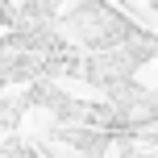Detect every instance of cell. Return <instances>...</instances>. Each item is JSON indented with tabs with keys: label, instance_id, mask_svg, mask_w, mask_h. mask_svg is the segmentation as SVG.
<instances>
[{
	"label": "cell",
	"instance_id": "cell-2",
	"mask_svg": "<svg viewBox=\"0 0 158 158\" xmlns=\"http://www.w3.org/2000/svg\"><path fill=\"white\" fill-rule=\"evenodd\" d=\"M8 8H13V0H0V25H8Z\"/></svg>",
	"mask_w": 158,
	"mask_h": 158
},
{
	"label": "cell",
	"instance_id": "cell-1",
	"mask_svg": "<svg viewBox=\"0 0 158 158\" xmlns=\"http://www.w3.org/2000/svg\"><path fill=\"white\" fill-rule=\"evenodd\" d=\"M133 25H137L133 17H125L117 4H108V0H75V4L67 8V17H63L58 29H63V38L71 42V46H79L87 54V50L117 46Z\"/></svg>",
	"mask_w": 158,
	"mask_h": 158
}]
</instances>
